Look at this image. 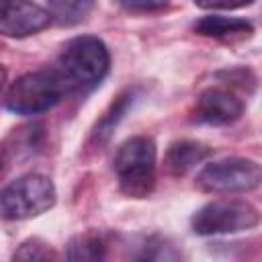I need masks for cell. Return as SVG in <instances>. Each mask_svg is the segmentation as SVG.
Segmentation results:
<instances>
[{"mask_svg": "<svg viewBox=\"0 0 262 262\" xmlns=\"http://www.w3.org/2000/svg\"><path fill=\"white\" fill-rule=\"evenodd\" d=\"M113 170L119 190L129 199H145L156 186V143L147 135L127 139L115 154Z\"/></svg>", "mask_w": 262, "mask_h": 262, "instance_id": "obj_3", "label": "cell"}, {"mask_svg": "<svg viewBox=\"0 0 262 262\" xmlns=\"http://www.w3.org/2000/svg\"><path fill=\"white\" fill-rule=\"evenodd\" d=\"M43 139V127L39 123L33 125H25L12 131V135L4 141V149H12L14 147V158H23V156H33Z\"/></svg>", "mask_w": 262, "mask_h": 262, "instance_id": "obj_14", "label": "cell"}, {"mask_svg": "<svg viewBox=\"0 0 262 262\" xmlns=\"http://www.w3.org/2000/svg\"><path fill=\"white\" fill-rule=\"evenodd\" d=\"M51 23L49 10L31 0H0V31L4 37L23 39Z\"/></svg>", "mask_w": 262, "mask_h": 262, "instance_id": "obj_7", "label": "cell"}, {"mask_svg": "<svg viewBox=\"0 0 262 262\" xmlns=\"http://www.w3.org/2000/svg\"><path fill=\"white\" fill-rule=\"evenodd\" d=\"M108 49L94 35H80L70 39L55 63L72 92H90L96 88L108 74Z\"/></svg>", "mask_w": 262, "mask_h": 262, "instance_id": "obj_1", "label": "cell"}, {"mask_svg": "<svg viewBox=\"0 0 262 262\" xmlns=\"http://www.w3.org/2000/svg\"><path fill=\"white\" fill-rule=\"evenodd\" d=\"M213 149L201 141L194 139H180L168 145L166 156H164V166L172 176H184L190 172L196 164L205 162Z\"/></svg>", "mask_w": 262, "mask_h": 262, "instance_id": "obj_9", "label": "cell"}, {"mask_svg": "<svg viewBox=\"0 0 262 262\" xmlns=\"http://www.w3.org/2000/svg\"><path fill=\"white\" fill-rule=\"evenodd\" d=\"M137 260H176L178 258V252H174L172 246H166L164 242L156 239V237H149L143 246H141V254L135 256Z\"/></svg>", "mask_w": 262, "mask_h": 262, "instance_id": "obj_16", "label": "cell"}, {"mask_svg": "<svg viewBox=\"0 0 262 262\" xmlns=\"http://www.w3.org/2000/svg\"><path fill=\"white\" fill-rule=\"evenodd\" d=\"M192 2L205 10H237L254 4V0H192Z\"/></svg>", "mask_w": 262, "mask_h": 262, "instance_id": "obj_17", "label": "cell"}, {"mask_svg": "<svg viewBox=\"0 0 262 262\" xmlns=\"http://www.w3.org/2000/svg\"><path fill=\"white\" fill-rule=\"evenodd\" d=\"M57 258L59 254L41 237L25 239L12 256V260H33V262H45V260H57Z\"/></svg>", "mask_w": 262, "mask_h": 262, "instance_id": "obj_15", "label": "cell"}, {"mask_svg": "<svg viewBox=\"0 0 262 262\" xmlns=\"http://www.w3.org/2000/svg\"><path fill=\"white\" fill-rule=\"evenodd\" d=\"M66 258L72 262L106 258V242L98 231H84L74 235L66 246Z\"/></svg>", "mask_w": 262, "mask_h": 262, "instance_id": "obj_12", "label": "cell"}, {"mask_svg": "<svg viewBox=\"0 0 262 262\" xmlns=\"http://www.w3.org/2000/svg\"><path fill=\"white\" fill-rule=\"evenodd\" d=\"M244 113V102L229 90L211 86L199 92L194 102V119L207 125H229Z\"/></svg>", "mask_w": 262, "mask_h": 262, "instance_id": "obj_8", "label": "cell"}, {"mask_svg": "<svg viewBox=\"0 0 262 262\" xmlns=\"http://www.w3.org/2000/svg\"><path fill=\"white\" fill-rule=\"evenodd\" d=\"M47 6H49L51 18L57 25L72 27L82 23L90 14L94 0H47Z\"/></svg>", "mask_w": 262, "mask_h": 262, "instance_id": "obj_13", "label": "cell"}, {"mask_svg": "<svg viewBox=\"0 0 262 262\" xmlns=\"http://www.w3.org/2000/svg\"><path fill=\"white\" fill-rule=\"evenodd\" d=\"M57 201L55 184L43 174H25L6 184L0 192V213L4 219H31L49 211Z\"/></svg>", "mask_w": 262, "mask_h": 262, "instance_id": "obj_5", "label": "cell"}, {"mask_svg": "<svg viewBox=\"0 0 262 262\" xmlns=\"http://www.w3.org/2000/svg\"><path fill=\"white\" fill-rule=\"evenodd\" d=\"M119 4L133 12H151L168 6V0H119Z\"/></svg>", "mask_w": 262, "mask_h": 262, "instance_id": "obj_18", "label": "cell"}, {"mask_svg": "<svg viewBox=\"0 0 262 262\" xmlns=\"http://www.w3.org/2000/svg\"><path fill=\"white\" fill-rule=\"evenodd\" d=\"M135 98H137V88H127V90H123V92L108 104V108H106L104 115L96 121L92 133H90V141H92L96 147H102V145L111 139L113 131H115L117 125L123 121V117L127 115V111L133 106Z\"/></svg>", "mask_w": 262, "mask_h": 262, "instance_id": "obj_11", "label": "cell"}, {"mask_svg": "<svg viewBox=\"0 0 262 262\" xmlns=\"http://www.w3.org/2000/svg\"><path fill=\"white\" fill-rule=\"evenodd\" d=\"M70 92H72L70 84L53 66L16 78L4 94V108L25 117L39 115L59 104Z\"/></svg>", "mask_w": 262, "mask_h": 262, "instance_id": "obj_2", "label": "cell"}, {"mask_svg": "<svg viewBox=\"0 0 262 262\" xmlns=\"http://www.w3.org/2000/svg\"><path fill=\"white\" fill-rule=\"evenodd\" d=\"M194 33H199L203 37L221 39V41H242L254 33V27H252V23H248L244 18L211 14V16H203L194 23Z\"/></svg>", "mask_w": 262, "mask_h": 262, "instance_id": "obj_10", "label": "cell"}, {"mask_svg": "<svg viewBox=\"0 0 262 262\" xmlns=\"http://www.w3.org/2000/svg\"><path fill=\"white\" fill-rule=\"evenodd\" d=\"M196 188L213 194H239L262 186V164L242 156L213 160L196 174Z\"/></svg>", "mask_w": 262, "mask_h": 262, "instance_id": "obj_4", "label": "cell"}, {"mask_svg": "<svg viewBox=\"0 0 262 262\" xmlns=\"http://www.w3.org/2000/svg\"><path fill=\"white\" fill-rule=\"evenodd\" d=\"M262 221L260 211L239 199L211 201L194 211L190 227L196 235H227L256 227Z\"/></svg>", "mask_w": 262, "mask_h": 262, "instance_id": "obj_6", "label": "cell"}]
</instances>
